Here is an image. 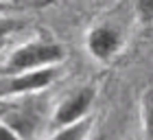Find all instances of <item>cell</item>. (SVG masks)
I'll use <instances>...</instances> for the list:
<instances>
[{
	"instance_id": "6da1fadb",
	"label": "cell",
	"mask_w": 153,
	"mask_h": 140,
	"mask_svg": "<svg viewBox=\"0 0 153 140\" xmlns=\"http://www.w3.org/2000/svg\"><path fill=\"white\" fill-rule=\"evenodd\" d=\"M66 61V48L55 39H29L16 46L2 61V74L57 68Z\"/></svg>"
},
{
	"instance_id": "7a4b0ae2",
	"label": "cell",
	"mask_w": 153,
	"mask_h": 140,
	"mask_svg": "<svg viewBox=\"0 0 153 140\" xmlns=\"http://www.w3.org/2000/svg\"><path fill=\"white\" fill-rule=\"evenodd\" d=\"M61 66L57 68H44V70H29V72H13V74H0V101L22 99V96L42 92L51 88L59 79Z\"/></svg>"
},
{
	"instance_id": "3957f363",
	"label": "cell",
	"mask_w": 153,
	"mask_h": 140,
	"mask_svg": "<svg viewBox=\"0 0 153 140\" xmlns=\"http://www.w3.org/2000/svg\"><path fill=\"white\" fill-rule=\"evenodd\" d=\"M94 103H96V88L94 86L76 88L66 99H61L59 105L55 107L53 118H51V127L61 129V127H68V125H74V123L83 121V118L92 116Z\"/></svg>"
},
{
	"instance_id": "277c9868",
	"label": "cell",
	"mask_w": 153,
	"mask_h": 140,
	"mask_svg": "<svg viewBox=\"0 0 153 140\" xmlns=\"http://www.w3.org/2000/svg\"><path fill=\"white\" fill-rule=\"evenodd\" d=\"M85 51L94 61L107 64L123 51V33L112 24H94L85 35Z\"/></svg>"
},
{
	"instance_id": "5b68a950",
	"label": "cell",
	"mask_w": 153,
	"mask_h": 140,
	"mask_svg": "<svg viewBox=\"0 0 153 140\" xmlns=\"http://www.w3.org/2000/svg\"><path fill=\"white\" fill-rule=\"evenodd\" d=\"M92 127H94V118L88 116L83 121L74 123V125H68V127H61V129H53V134L46 140H90Z\"/></svg>"
},
{
	"instance_id": "8992f818",
	"label": "cell",
	"mask_w": 153,
	"mask_h": 140,
	"mask_svg": "<svg viewBox=\"0 0 153 140\" xmlns=\"http://www.w3.org/2000/svg\"><path fill=\"white\" fill-rule=\"evenodd\" d=\"M140 121L144 140H153V86H149L140 96Z\"/></svg>"
},
{
	"instance_id": "52a82bcc",
	"label": "cell",
	"mask_w": 153,
	"mask_h": 140,
	"mask_svg": "<svg viewBox=\"0 0 153 140\" xmlns=\"http://www.w3.org/2000/svg\"><path fill=\"white\" fill-rule=\"evenodd\" d=\"M24 29V20L16 16H0V51L16 33Z\"/></svg>"
},
{
	"instance_id": "ba28073f",
	"label": "cell",
	"mask_w": 153,
	"mask_h": 140,
	"mask_svg": "<svg viewBox=\"0 0 153 140\" xmlns=\"http://www.w3.org/2000/svg\"><path fill=\"white\" fill-rule=\"evenodd\" d=\"M134 7L142 24H153V0H134Z\"/></svg>"
},
{
	"instance_id": "9c48e42d",
	"label": "cell",
	"mask_w": 153,
	"mask_h": 140,
	"mask_svg": "<svg viewBox=\"0 0 153 140\" xmlns=\"http://www.w3.org/2000/svg\"><path fill=\"white\" fill-rule=\"evenodd\" d=\"M0 140H24L20 136V131L11 125H7L4 121H0Z\"/></svg>"
},
{
	"instance_id": "30bf717a",
	"label": "cell",
	"mask_w": 153,
	"mask_h": 140,
	"mask_svg": "<svg viewBox=\"0 0 153 140\" xmlns=\"http://www.w3.org/2000/svg\"><path fill=\"white\" fill-rule=\"evenodd\" d=\"M0 16H11V7L7 2H0Z\"/></svg>"
},
{
	"instance_id": "8fae6325",
	"label": "cell",
	"mask_w": 153,
	"mask_h": 140,
	"mask_svg": "<svg viewBox=\"0 0 153 140\" xmlns=\"http://www.w3.org/2000/svg\"><path fill=\"white\" fill-rule=\"evenodd\" d=\"M0 74H2V61H0Z\"/></svg>"
},
{
	"instance_id": "7c38bea8",
	"label": "cell",
	"mask_w": 153,
	"mask_h": 140,
	"mask_svg": "<svg viewBox=\"0 0 153 140\" xmlns=\"http://www.w3.org/2000/svg\"><path fill=\"white\" fill-rule=\"evenodd\" d=\"M0 2H7V0H0Z\"/></svg>"
}]
</instances>
